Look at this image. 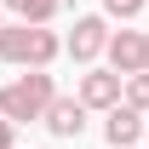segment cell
Listing matches in <instances>:
<instances>
[{
  "instance_id": "obj_1",
  "label": "cell",
  "mask_w": 149,
  "mask_h": 149,
  "mask_svg": "<svg viewBox=\"0 0 149 149\" xmlns=\"http://www.w3.org/2000/svg\"><path fill=\"white\" fill-rule=\"evenodd\" d=\"M57 52H63V40L46 23H23V17L0 23V57L6 63H17V69H52Z\"/></svg>"
},
{
  "instance_id": "obj_2",
  "label": "cell",
  "mask_w": 149,
  "mask_h": 149,
  "mask_svg": "<svg viewBox=\"0 0 149 149\" xmlns=\"http://www.w3.org/2000/svg\"><path fill=\"white\" fill-rule=\"evenodd\" d=\"M52 97H57L52 74H46V69H23L17 80L0 86V115H6V120H46Z\"/></svg>"
},
{
  "instance_id": "obj_3",
  "label": "cell",
  "mask_w": 149,
  "mask_h": 149,
  "mask_svg": "<svg viewBox=\"0 0 149 149\" xmlns=\"http://www.w3.org/2000/svg\"><path fill=\"white\" fill-rule=\"evenodd\" d=\"M109 17H74V29H69V40H63V52L74 57V63H97V57L109 52Z\"/></svg>"
},
{
  "instance_id": "obj_4",
  "label": "cell",
  "mask_w": 149,
  "mask_h": 149,
  "mask_svg": "<svg viewBox=\"0 0 149 149\" xmlns=\"http://www.w3.org/2000/svg\"><path fill=\"white\" fill-rule=\"evenodd\" d=\"M120 97H126V74H120V69H92V63H86V74H80V103L109 115Z\"/></svg>"
},
{
  "instance_id": "obj_5",
  "label": "cell",
  "mask_w": 149,
  "mask_h": 149,
  "mask_svg": "<svg viewBox=\"0 0 149 149\" xmlns=\"http://www.w3.org/2000/svg\"><path fill=\"white\" fill-rule=\"evenodd\" d=\"M109 69H120V74L149 69V35L143 29H115L109 35Z\"/></svg>"
},
{
  "instance_id": "obj_6",
  "label": "cell",
  "mask_w": 149,
  "mask_h": 149,
  "mask_svg": "<svg viewBox=\"0 0 149 149\" xmlns=\"http://www.w3.org/2000/svg\"><path fill=\"white\" fill-rule=\"evenodd\" d=\"M103 138H109V149H132L138 138H143V109H132L126 97L109 109V120H103Z\"/></svg>"
},
{
  "instance_id": "obj_7",
  "label": "cell",
  "mask_w": 149,
  "mask_h": 149,
  "mask_svg": "<svg viewBox=\"0 0 149 149\" xmlns=\"http://www.w3.org/2000/svg\"><path fill=\"white\" fill-rule=\"evenodd\" d=\"M80 126H86V103H80V92H74V97H52L46 132H52V138H80Z\"/></svg>"
},
{
  "instance_id": "obj_8",
  "label": "cell",
  "mask_w": 149,
  "mask_h": 149,
  "mask_svg": "<svg viewBox=\"0 0 149 149\" xmlns=\"http://www.w3.org/2000/svg\"><path fill=\"white\" fill-rule=\"evenodd\" d=\"M6 12L23 23H52L57 12H63V0H6Z\"/></svg>"
},
{
  "instance_id": "obj_9",
  "label": "cell",
  "mask_w": 149,
  "mask_h": 149,
  "mask_svg": "<svg viewBox=\"0 0 149 149\" xmlns=\"http://www.w3.org/2000/svg\"><path fill=\"white\" fill-rule=\"evenodd\" d=\"M126 103H132V109H143V115H149V69L126 74Z\"/></svg>"
},
{
  "instance_id": "obj_10",
  "label": "cell",
  "mask_w": 149,
  "mask_h": 149,
  "mask_svg": "<svg viewBox=\"0 0 149 149\" xmlns=\"http://www.w3.org/2000/svg\"><path fill=\"white\" fill-rule=\"evenodd\" d=\"M149 0H103V17H120V23H132L138 12H143Z\"/></svg>"
},
{
  "instance_id": "obj_11",
  "label": "cell",
  "mask_w": 149,
  "mask_h": 149,
  "mask_svg": "<svg viewBox=\"0 0 149 149\" xmlns=\"http://www.w3.org/2000/svg\"><path fill=\"white\" fill-rule=\"evenodd\" d=\"M12 138H17V120H6V115H0V149H17Z\"/></svg>"
},
{
  "instance_id": "obj_12",
  "label": "cell",
  "mask_w": 149,
  "mask_h": 149,
  "mask_svg": "<svg viewBox=\"0 0 149 149\" xmlns=\"http://www.w3.org/2000/svg\"><path fill=\"white\" fill-rule=\"evenodd\" d=\"M0 23H6V0H0Z\"/></svg>"
},
{
  "instance_id": "obj_13",
  "label": "cell",
  "mask_w": 149,
  "mask_h": 149,
  "mask_svg": "<svg viewBox=\"0 0 149 149\" xmlns=\"http://www.w3.org/2000/svg\"><path fill=\"white\" fill-rule=\"evenodd\" d=\"M132 149H138V143H132Z\"/></svg>"
}]
</instances>
